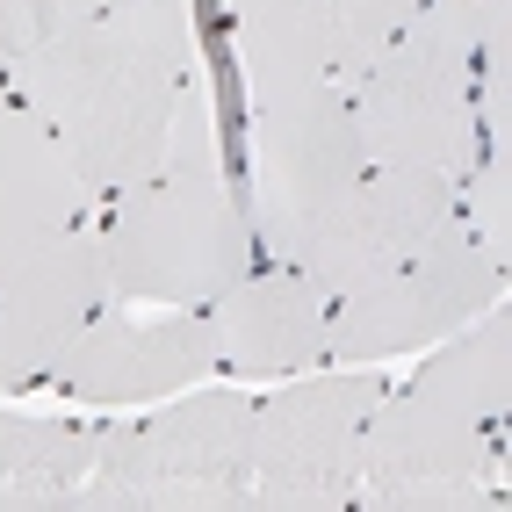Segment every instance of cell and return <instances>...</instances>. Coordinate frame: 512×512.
<instances>
[{"label":"cell","instance_id":"cell-1","mask_svg":"<svg viewBox=\"0 0 512 512\" xmlns=\"http://www.w3.org/2000/svg\"><path fill=\"white\" fill-rule=\"evenodd\" d=\"M188 80H195L188 0H138V8L65 22L22 58H8V94L65 145L94 202H116L159 166Z\"/></svg>","mask_w":512,"mask_h":512},{"label":"cell","instance_id":"cell-2","mask_svg":"<svg viewBox=\"0 0 512 512\" xmlns=\"http://www.w3.org/2000/svg\"><path fill=\"white\" fill-rule=\"evenodd\" d=\"M94 231H101V260H109V289L130 303H166V311H210L260 260L246 202H238L217 159V123L202 80H188L159 166L116 202H101Z\"/></svg>","mask_w":512,"mask_h":512},{"label":"cell","instance_id":"cell-3","mask_svg":"<svg viewBox=\"0 0 512 512\" xmlns=\"http://www.w3.org/2000/svg\"><path fill=\"white\" fill-rule=\"evenodd\" d=\"M476 51H484V0H426L383 44V58L347 87L368 166H426L462 181L484 152L476 130Z\"/></svg>","mask_w":512,"mask_h":512},{"label":"cell","instance_id":"cell-4","mask_svg":"<svg viewBox=\"0 0 512 512\" xmlns=\"http://www.w3.org/2000/svg\"><path fill=\"white\" fill-rule=\"evenodd\" d=\"M368 174L354 109L332 80L318 87H282V94H253L246 116V224H253V253L260 260H289L311 267L318 238L332 217L347 210L354 181Z\"/></svg>","mask_w":512,"mask_h":512},{"label":"cell","instance_id":"cell-5","mask_svg":"<svg viewBox=\"0 0 512 512\" xmlns=\"http://www.w3.org/2000/svg\"><path fill=\"white\" fill-rule=\"evenodd\" d=\"M505 469V419L469 412L433 375L383 390L361 426V484L368 512H484L498 505Z\"/></svg>","mask_w":512,"mask_h":512},{"label":"cell","instance_id":"cell-6","mask_svg":"<svg viewBox=\"0 0 512 512\" xmlns=\"http://www.w3.org/2000/svg\"><path fill=\"white\" fill-rule=\"evenodd\" d=\"M375 397L383 375H311L253 397V512H354Z\"/></svg>","mask_w":512,"mask_h":512},{"label":"cell","instance_id":"cell-7","mask_svg":"<svg viewBox=\"0 0 512 512\" xmlns=\"http://www.w3.org/2000/svg\"><path fill=\"white\" fill-rule=\"evenodd\" d=\"M109 260L101 231L80 224L37 260L0 275V390H37L73 354V339L109 311Z\"/></svg>","mask_w":512,"mask_h":512},{"label":"cell","instance_id":"cell-8","mask_svg":"<svg viewBox=\"0 0 512 512\" xmlns=\"http://www.w3.org/2000/svg\"><path fill=\"white\" fill-rule=\"evenodd\" d=\"M217 368V332L210 311H174V318H123L101 311L73 354L58 361L51 383L80 404H145V397H174Z\"/></svg>","mask_w":512,"mask_h":512},{"label":"cell","instance_id":"cell-9","mask_svg":"<svg viewBox=\"0 0 512 512\" xmlns=\"http://www.w3.org/2000/svg\"><path fill=\"white\" fill-rule=\"evenodd\" d=\"M325 318H332V289L311 267L253 260L210 303L217 368H231V375H311L318 361H332Z\"/></svg>","mask_w":512,"mask_h":512},{"label":"cell","instance_id":"cell-10","mask_svg":"<svg viewBox=\"0 0 512 512\" xmlns=\"http://www.w3.org/2000/svg\"><path fill=\"white\" fill-rule=\"evenodd\" d=\"M448 224H455V181L448 174H426V166H368L354 181V195H347V210L318 238L311 275L325 289H354L368 275L404 267Z\"/></svg>","mask_w":512,"mask_h":512},{"label":"cell","instance_id":"cell-11","mask_svg":"<svg viewBox=\"0 0 512 512\" xmlns=\"http://www.w3.org/2000/svg\"><path fill=\"white\" fill-rule=\"evenodd\" d=\"M166 512H253V397L202 390L145 419Z\"/></svg>","mask_w":512,"mask_h":512},{"label":"cell","instance_id":"cell-12","mask_svg":"<svg viewBox=\"0 0 512 512\" xmlns=\"http://www.w3.org/2000/svg\"><path fill=\"white\" fill-rule=\"evenodd\" d=\"M94 217H101V202L87 195L65 145L22 101H8L0 109V275L37 260L44 246H58L65 231H80Z\"/></svg>","mask_w":512,"mask_h":512},{"label":"cell","instance_id":"cell-13","mask_svg":"<svg viewBox=\"0 0 512 512\" xmlns=\"http://www.w3.org/2000/svg\"><path fill=\"white\" fill-rule=\"evenodd\" d=\"M246 94L332 80V0H231Z\"/></svg>","mask_w":512,"mask_h":512},{"label":"cell","instance_id":"cell-14","mask_svg":"<svg viewBox=\"0 0 512 512\" xmlns=\"http://www.w3.org/2000/svg\"><path fill=\"white\" fill-rule=\"evenodd\" d=\"M87 462H94L87 426L0 412V512H73Z\"/></svg>","mask_w":512,"mask_h":512},{"label":"cell","instance_id":"cell-15","mask_svg":"<svg viewBox=\"0 0 512 512\" xmlns=\"http://www.w3.org/2000/svg\"><path fill=\"white\" fill-rule=\"evenodd\" d=\"M325 339H332V361H383V354H404V347H433V332L419 318V296H412V275H404V267L368 275L354 289H332Z\"/></svg>","mask_w":512,"mask_h":512},{"label":"cell","instance_id":"cell-16","mask_svg":"<svg viewBox=\"0 0 512 512\" xmlns=\"http://www.w3.org/2000/svg\"><path fill=\"white\" fill-rule=\"evenodd\" d=\"M73 512H166V476L145 426H94V462L73 491Z\"/></svg>","mask_w":512,"mask_h":512},{"label":"cell","instance_id":"cell-17","mask_svg":"<svg viewBox=\"0 0 512 512\" xmlns=\"http://www.w3.org/2000/svg\"><path fill=\"white\" fill-rule=\"evenodd\" d=\"M455 224L512 267V145H484L455 181Z\"/></svg>","mask_w":512,"mask_h":512},{"label":"cell","instance_id":"cell-18","mask_svg":"<svg viewBox=\"0 0 512 512\" xmlns=\"http://www.w3.org/2000/svg\"><path fill=\"white\" fill-rule=\"evenodd\" d=\"M426 0H332V87L347 94Z\"/></svg>","mask_w":512,"mask_h":512},{"label":"cell","instance_id":"cell-19","mask_svg":"<svg viewBox=\"0 0 512 512\" xmlns=\"http://www.w3.org/2000/svg\"><path fill=\"white\" fill-rule=\"evenodd\" d=\"M109 8H138V0H0V51L22 58L29 44H44L51 29L87 22V15H109Z\"/></svg>","mask_w":512,"mask_h":512},{"label":"cell","instance_id":"cell-20","mask_svg":"<svg viewBox=\"0 0 512 512\" xmlns=\"http://www.w3.org/2000/svg\"><path fill=\"white\" fill-rule=\"evenodd\" d=\"M8 101H15V94H8V51H0V109H8Z\"/></svg>","mask_w":512,"mask_h":512}]
</instances>
